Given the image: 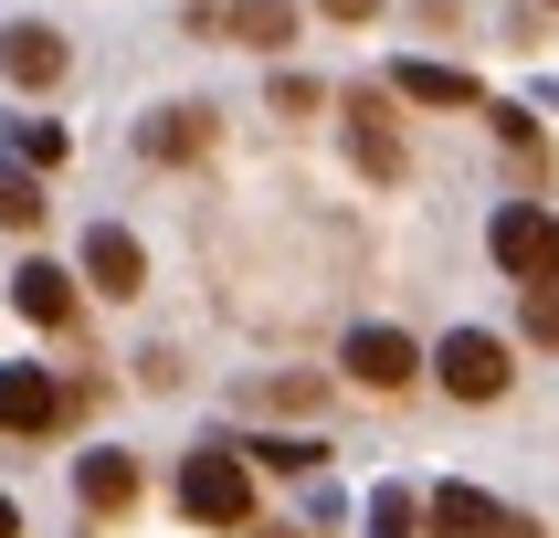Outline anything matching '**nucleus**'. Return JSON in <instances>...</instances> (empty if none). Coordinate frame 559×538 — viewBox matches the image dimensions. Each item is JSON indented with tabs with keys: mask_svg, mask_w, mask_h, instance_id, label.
Segmentation results:
<instances>
[{
	"mask_svg": "<svg viewBox=\"0 0 559 538\" xmlns=\"http://www.w3.org/2000/svg\"><path fill=\"white\" fill-rule=\"evenodd\" d=\"M180 517H201V528H253V465L233 443H201L180 465Z\"/></svg>",
	"mask_w": 559,
	"mask_h": 538,
	"instance_id": "nucleus-1",
	"label": "nucleus"
},
{
	"mask_svg": "<svg viewBox=\"0 0 559 538\" xmlns=\"http://www.w3.org/2000/svg\"><path fill=\"white\" fill-rule=\"evenodd\" d=\"M433 370H443L454 402H497V391H507V348L486 338V327H454V338L433 348Z\"/></svg>",
	"mask_w": 559,
	"mask_h": 538,
	"instance_id": "nucleus-2",
	"label": "nucleus"
},
{
	"mask_svg": "<svg viewBox=\"0 0 559 538\" xmlns=\"http://www.w3.org/2000/svg\"><path fill=\"white\" fill-rule=\"evenodd\" d=\"M497 264H507L518 285H549V275H559V243H549V212H538V201L497 212Z\"/></svg>",
	"mask_w": 559,
	"mask_h": 538,
	"instance_id": "nucleus-3",
	"label": "nucleus"
},
{
	"mask_svg": "<svg viewBox=\"0 0 559 538\" xmlns=\"http://www.w3.org/2000/svg\"><path fill=\"white\" fill-rule=\"evenodd\" d=\"M348 370H359V391H412L423 348H412L402 327H348Z\"/></svg>",
	"mask_w": 559,
	"mask_h": 538,
	"instance_id": "nucleus-4",
	"label": "nucleus"
},
{
	"mask_svg": "<svg viewBox=\"0 0 559 538\" xmlns=\"http://www.w3.org/2000/svg\"><path fill=\"white\" fill-rule=\"evenodd\" d=\"M348 158H359L370 180H402V169H412V158H402V127H391L380 95H348Z\"/></svg>",
	"mask_w": 559,
	"mask_h": 538,
	"instance_id": "nucleus-5",
	"label": "nucleus"
},
{
	"mask_svg": "<svg viewBox=\"0 0 559 538\" xmlns=\"http://www.w3.org/2000/svg\"><path fill=\"white\" fill-rule=\"evenodd\" d=\"M0 74L11 85H63V32L53 22H11L0 32Z\"/></svg>",
	"mask_w": 559,
	"mask_h": 538,
	"instance_id": "nucleus-6",
	"label": "nucleus"
},
{
	"mask_svg": "<svg viewBox=\"0 0 559 538\" xmlns=\"http://www.w3.org/2000/svg\"><path fill=\"white\" fill-rule=\"evenodd\" d=\"M85 285H106V296H138V285H148V253H138V232L95 222V232H85Z\"/></svg>",
	"mask_w": 559,
	"mask_h": 538,
	"instance_id": "nucleus-7",
	"label": "nucleus"
},
{
	"mask_svg": "<svg viewBox=\"0 0 559 538\" xmlns=\"http://www.w3.org/2000/svg\"><path fill=\"white\" fill-rule=\"evenodd\" d=\"M138 148H148L158 169H180V158H201V148H212V106H158V117L138 127Z\"/></svg>",
	"mask_w": 559,
	"mask_h": 538,
	"instance_id": "nucleus-8",
	"label": "nucleus"
},
{
	"mask_svg": "<svg viewBox=\"0 0 559 538\" xmlns=\"http://www.w3.org/2000/svg\"><path fill=\"white\" fill-rule=\"evenodd\" d=\"M43 422H63V380L0 370V433H43Z\"/></svg>",
	"mask_w": 559,
	"mask_h": 538,
	"instance_id": "nucleus-9",
	"label": "nucleus"
},
{
	"mask_svg": "<svg viewBox=\"0 0 559 538\" xmlns=\"http://www.w3.org/2000/svg\"><path fill=\"white\" fill-rule=\"evenodd\" d=\"M11 307H22L32 327H63V316H74V275H63V264H22V275H11Z\"/></svg>",
	"mask_w": 559,
	"mask_h": 538,
	"instance_id": "nucleus-10",
	"label": "nucleus"
},
{
	"mask_svg": "<svg viewBox=\"0 0 559 538\" xmlns=\"http://www.w3.org/2000/svg\"><path fill=\"white\" fill-rule=\"evenodd\" d=\"M222 43H253V53H285L296 43V0H233V32Z\"/></svg>",
	"mask_w": 559,
	"mask_h": 538,
	"instance_id": "nucleus-11",
	"label": "nucleus"
},
{
	"mask_svg": "<svg viewBox=\"0 0 559 538\" xmlns=\"http://www.w3.org/2000/svg\"><path fill=\"white\" fill-rule=\"evenodd\" d=\"M391 95H412V106H475V74L465 63H402Z\"/></svg>",
	"mask_w": 559,
	"mask_h": 538,
	"instance_id": "nucleus-12",
	"label": "nucleus"
},
{
	"mask_svg": "<svg viewBox=\"0 0 559 538\" xmlns=\"http://www.w3.org/2000/svg\"><path fill=\"white\" fill-rule=\"evenodd\" d=\"M74 497H85L95 517H117V506L138 497V465H127V454H85V465H74Z\"/></svg>",
	"mask_w": 559,
	"mask_h": 538,
	"instance_id": "nucleus-13",
	"label": "nucleus"
},
{
	"mask_svg": "<svg viewBox=\"0 0 559 538\" xmlns=\"http://www.w3.org/2000/svg\"><path fill=\"white\" fill-rule=\"evenodd\" d=\"M423 517H433V538H486V528H497V506L475 497V486H433Z\"/></svg>",
	"mask_w": 559,
	"mask_h": 538,
	"instance_id": "nucleus-14",
	"label": "nucleus"
},
{
	"mask_svg": "<svg viewBox=\"0 0 559 538\" xmlns=\"http://www.w3.org/2000/svg\"><path fill=\"white\" fill-rule=\"evenodd\" d=\"M43 212H53L43 180H32V169H0V232H43Z\"/></svg>",
	"mask_w": 559,
	"mask_h": 538,
	"instance_id": "nucleus-15",
	"label": "nucleus"
},
{
	"mask_svg": "<svg viewBox=\"0 0 559 538\" xmlns=\"http://www.w3.org/2000/svg\"><path fill=\"white\" fill-rule=\"evenodd\" d=\"M180 22H190V32H212V43H222V32H233V0H180Z\"/></svg>",
	"mask_w": 559,
	"mask_h": 538,
	"instance_id": "nucleus-16",
	"label": "nucleus"
},
{
	"mask_svg": "<svg viewBox=\"0 0 559 538\" xmlns=\"http://www.w3.org/2000/svg\"><path fill=\"white\" fill-rule=\"evenodd\" d=\"M328 22H380V0H317Z\"/></svg>",
	"mask_w": 559,
	"mask_h": 538,
	"instance_id": "nucleus-17",
	"label": "nucleus"
},
{
	"mask_svg": "<svg viewBox=\"0 0 559 538\" xmlns=\"http://www.w3.org/2000/svg\"><path fill=\"white\" fill-rule=\"evenodd\" d=\"M486 538H549V528H538V517H497Z\"/></svg>",
	"mask_w": 559,
	"mask_h": 538,
	"instance_id": "nucleus-18",
	"label": "nucleus"
},
{
	"mask_svg": "<svg viewBox=\"0 0 559 538\" xmlns=\"http://www.w3.org/2000/svg\"><path fill=\"white\" fill-rule=\"evenodd\" d=\"M0 538H22V506H11V497H0Z\"/></svg>",
	"mask_w": 559,
	"mask_h": 538,
	"instance_id": "nucleus-19",
	"label": "nucleus"
}]
</instances>
